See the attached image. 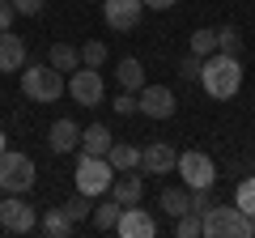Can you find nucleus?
Returning <instances> with one entry per match:
<instances>
[{"label":"nucleus","mask_w":255,"mask_h":238,"mask_svg":"<svg viewBox=\"0 0 255 238\" xmlns=\"http://www.w3.org/2000/svg\"><path fill=\"white\" fill-rule=\"evenodd\" d=\"M200 85L209 98H234L243 90V64H238V55H226V51H213L200 68Z\"/></svg>","instance_id":"obj_1"},{"label":"nucleus","mask_w":255,"mask_h":238,"mask_svg":"<svg viewBox=\"0 0 255 238\" xmlns=\"http://www.w3.org/2000/svg\"><path fill=\"white\" fill-rule=\"evenodd\" d=\"M21 94H26L30 102H60V94H68V81H64V73L55 64H26V73H21Z\"/></svg>","instance_id":"obj_2"},{"label":"nucleus","mask_w":255,"mask_h":238,"mask_svg":"<svg viewBox=\"0 0 255 238\" xmlns=\"http://www.w3.org/2000/svg\"><path fill=\"white\" fill-rule=\"evenodd\" d=\"M200 217H204V238H255L251 217L238 204H213Z\"/></svg>","instance_id":"obj_3"},{"label":"nucleus","mask_w":255,"mask_h":238,"mask_svg":"<svg viewBox=\"0 0 255 238\" xmlns=\"http://www.w3.org/2000/svg\"><path fill=\"white\" fill-rule=\"evenodd\" d=\"M34 179H38V170H34V162L26 153H17V149H4L0 153V192L26 196L34 187Z\"/></svg>","instance_id":"obj_4"},{"label":"nucleus","mask_w":255,"mask_h":238,"mask_svg":"<svg viewBox=\"0 0 255 238\" xmlns=\"http://www.w3.org/2000/svg\"><path fill=\"white\" fill-rule=\"evenodd\" d=\"M111 183H115V166H111L107 157H90V153L77 157V192H85V196H107Z\"/></svg>","instance_id":"obj_5"},{"label":"nucleus","mask_w":255,"mask_h":238,"mask_svg":"<svg viewBox=\"0 0 255 238\" xmlns=\"http://www.w3.org/2000/svg\"><path fill=\"white\" fill-rule=\"evenodd\" d=\"M174 170L183 174V187H187V192H196V187H213V183H217V162H213L209 153H200V149H187V153H179Z\"/></svg>","instance_id":"obj_6"},{"label":"nucleus","mask_w":255,"mask_h":238,"mask_svg":"<svg viewBox=\"0 0 255 238\" xmlns=\"http://www.w3.org/2000/svg\"><path fill=\"white\" fill-rule=\"evenodd\" d=\"M174 111H179V102H174V90H170V85H145V90L136 94V115L170 119Z\"/></svg>","instance_id":"obj_7"},{"label":"nucleus","mask_w":255,"mask_h":238,"mask_svg":"<svg viewBox=\"0 0 255 238\" xmlns=\"http://www.w3.org/2000/svg\"><path fill=\"white\" fill-rule=\"evenodd\" d=\"M68 94H73L81 107H98L102 94H107V85H102V73L98 68H77V73H68Z\"/></svg>","instance_id":"obj_8"},{"label":"nucleus","mask_w":255,"mask_h":238,"mask_svg":"<svg viewBox=\"0 0 255 238\" xmlns=\"http://www.w3.org/2000/svg\"><path fill=\"white\" fill-rule=\"evenodd\" d=\"M34 226H38V213L30 209L21 196L0 200V230H9V234H30Z\"/></svg>","instance_id":"obj_9"},{"label":"nucleus","mask_w":255,"mask_h":238,"mask_svg":"<svg viewBox=\"0 0 255 238\" xmlns=\"http://www.w3.org/2000/svg\"><path fill=\"white\" fill-rule=\"evenodd\" d=\"M102 17L111 30H136L145 17V4L140 0H102Z\"/></svg>","instance_id":"obj_10"},{"label":"nucleus","mask_w":255,"mask_h":238,"mask_svg":"<svg viewBox=\"0 0 255 238\" xmlns=\"http://www.w3.org/2000/svg\"><path fill=\"white\" fill-rule=\"evenodd\" d=\"M115 234H124V238H153L157 234V217L145 213V209H136V204H128V209L119 213V221H115Z\"/></svg>","instance_id":"obj_11"},{"label":"nucleus","mask_w":255,"mask_h":238,"mask_svg":"<svg viewBox=\"0 0 255 238\" xmlns=\"http://www.w3.org/2000/svg\"><path fill=\"white\" fill-rule=\"evenodd\" d=\"M174 162H179V153H174L166 140H153V145L140 149V170L145 174H170Z\"/></svg>","instance_id":"obj_12"},{"label":"nucleus","mask_w":255,"mask_h":238,"mask_svg":"<svg viewBox=\"0 0 255 238\" xmlns=\"http://www.w3.org/2000/svg\"><path fill=\"white\" fill-rule=\"evenodd\" d=\"M77 145H81V128H77L73 119H55L51 132H47V149L55 157H64V153H73Z\"/></svg>","instance_id":"obj_13"},{"label":"nucleus","mask_w":255,"mask_h":238,"mask_svg":"<svg viewBox=\"0 0 255 238\" xmlns=\"http://www.w3.org/2000/svg\"><path fill=\"white\" fill-rule=\"evenodd\" d=\"M21 68H26V38L0 30V73H21Z\"/></svg>","instance_id":"obj_14"},{"label":"nucleus","mask_w":255,"mask_h":238,"mask_svg":"<svg viewBox=\"0 0 255 238\" xmlns=\"http://www.w3.org/2000/svg\"><path fill=\"white\" fill-rule=\"evenodd\" d=\"M111 145H115V136H111L107 123H90V128H81V145H77V149L90 153V157H107Z\"/></svg>","instance_id":"obj_15"},{"label":"nucleus","mask_w":255,"mask_h":238,"mask_svg":"<svg viewBox=\"0 0 255 238\" xmlns=\"http://www.w3.org/2000/svg\"><path fill=\"white\" fill-rule=\"evenodd\" d=\"M115 81L124 85L128 94H140V90L149 85V77H145V64H140L136 55H124V60L115 64Z\"/></svg>","instance_id":"obj_16"},{"label":"nucleus","mask_w":255,"mask_h":238,"mask_svg":"<svg viewBox=\"0 0 255 238\" xmlns=\"http://www.w3.org/2000/svg\"><path fill=\"white\" fill-rule=\"evenodd\" d=\"M111 196H115L119 204H140V196H145V179H140L136 170H124V174H115V183H111Z\"/></svg>","instance_id":"obj_17"},{"label":"nucleus","mask_w":255,"mask_h":238,"mask_svg":"<svg viewBox=\"0 0 255 238\" xmlns=\"http://www.w3.org/2000/svg\"><path fill=\"white\" fill-rule=\"evenodd\" d=\"M107 162L115 166V174H124V170H140V149H136V145H128V140H115V145H111V153H107Z\"/></svg>","instance_id":"obj_18"},{"label":"nucleus","mask_w":255,"mask_h":238,"mask_svg":"<svg viewBox=\"0 0 255 238\" xmlns=\"http://www.w3.org/2000/svg\"><path fill=\"white\" fill-rule=\"evenodd\" d=\"M157 209H162L166 217H174V221H179L183 213H191V192H187V187H166V192H162V200H157Z\"/></svg>","instance_id":"obj_19"},{"label":"nucleus","mask_w":255,"mask_h":238,"mask_svg":"<svg viewBox=\"0 0 255 238\" xmlns=\"http://www.w3.org/2000/svg\"><path fill=\"white\" fill-rule=\"evenodd\" d=\"M47 64H55L60 73H77V68H81V47L51 43V51H47Z\"/></svg>","instance_id":"obj_20"},{"label":"nucleus","mask_w":255,"mask_h":238,"mask_svg":"<svg viewBox=\"0 0 255 238\" xmlns=\"http://www.w3.org/2000/svg\"><path fill=\"white\" fill-rule=\"evenodd\" d=\"M119 213H124V204H119L115 196H111V200H102V204H94V230H102V234H115Z\"/></svg>","instance_id":"obj_21"},{"label":"nucleus","mask_w":255,"mask_h":238,"mask_svg":"<svg viewBox=\"0 0 255 238\" xmlns=\"http://www.w3.org/2000/svg\"><path fill=\"white\" fill-rule=\"evenodd\" d=\"M38 226H43V234H51V238H64V234H73V217L64 213V204H60V209H47Z\"/></svg>","instance_id":"obj_22"},{"label":"nucleus","mask_w":255,"mask_h":238,"mask_svg":"<svg viewBox=\"0 0 255 238\" xmlns=\"http://www.w3.org/2000/svg\"><path fill=\"white\" fill-rule=\"evenodd\" d=\"M213 51H217V30H209V26L191 30V55H200V60H209Z\"/></svg>","instance_id":"obj_23"},{"label":"nucleus","mask_w":255,"mask_h":238,"mask_svg":"<svg viewBox=\"0 0 255 238\" xmlns=\"http://www.w3.org/2000/svg\"><path fill=\"white\" fill-rule=\"evenodd\" d=\"M174 234H179V238H200V234H204V217H200L196 209L183 213V217L174 221Z\"/></svg>","instance_id":"obj_24"},{"label":"nucleus","mask_w":255,"mask_h":238,"mask_svg":"<svg viewBox=\"0 0 255 238\" xmlns=\"http://www.w3.org/2000/svg\"><path fill=\"white\" fill-rule=\"evenodd\" d=\"M107 43H102V38H90V43H85L81 47V64L85 68H102V64H107Z\"/></svg>","instance_id":"obj_25"},{"label":"nucleus","mask_w":255,"mask_h":238,"mask_svg":"<svg viewBox=\"0 0 255 238\" xmlns=\"http://www.w3.org/2000/svg\"><path fill=\"white\" fill-rule=\"evenodd\" d=\"M64 213H68V217H73V226H77V221H85V217H94V196H85V192H77L73 200L64 204Z\"/></svg>","instance_id":"obj_26"},{"label":"nucleus","mask_w":255,"mask_h":238,"mask_svg":"<svg viewBox=\"0 0 255 238\" xmlns=\"http://www.w3.org/2000/svg\"><path fill=\"white\" fill-rule=\"evenodd\" d=\"M234 204H238V209H243L247 217L255 221V174H251V179H243V183H238V192H234Z\"/></svg>","instance_id":"obj_27"},{"label":"nucleus","mask_w":255,"mask_h":238,"mask_svg":"<svg viewBox=\"0 0 255 238\" xmlns=\"http://www.w3.org/2000/svg\"><path fill=\"white\" fill-rule=\"evenodd\" d=\"M217 51L238 55V51H243V34H238L234 26H221V30H217Z\"/></svg>","instance_id":"obj_28"},{"label":"nucleus","mask_w":255,"mask_h":238,"mask_svg":"<svg viewBox=\"0 0 255 238\" xmlns=\"http://www.w3.org/2000/svg\"><path fill=\"white\" fill-rule=\"evenodd\" d=\"M111 111H115V115H124V119L136 115V94H128V90L115 94V98H111Z\"/></svg>","instance_id":"obj_29"},{"label":"nucleus","mask_w":255,"mask_h":238,"mask_svg":"<svg viewBox=\"0 0 255 238\" xmlns=\"http://www.w3.org/2000/svg\"><path fill=\"white\" fill-rule=\"evenodd\" d=\"M200 68H204L200 55H187V60L179 64V77H183V81H200Z\"/></svg>","instance_id":"obj_30"},{"label":"nucleus","mask_w":255,"mask_h":238,"mask_svg":"<svg viewBox=\"0 0 255 238\" xmlns=\"http://www.w3.org/2000/svg\"><path fill=\"white\" fill-rule=\"evenodd\" d=\"M191 209H196V213L213 209V187H196V192H191Z\"/></svg>","instance_id":"obj_31"},{"label":"nucleus","mask_w":255,"mask_h":238,"mask_svg":"<svg viewBox=\"0 0 255 238\" xmlns=\"http://www.w3.org/2000/svg\"><path fill=\"white\" fill-rule=\"evenodd\" d=\"M43 4H47V0H13V9L26 13V17H38V13H43Z\"/></svg>","instance_id":"obj_32"},{"label":"nucleus","mask_w":255,"mask_h":238,"mask_svg":"<svg viewBox=\"0 0 255 238\" xmlns=\"http://www.w3.org/2000/svg\"><path fill=\"white\" fill-rule=\"evenodd\" d=\"M13 17H17L13 0H0V30H13Z\"/></svg>","instance_id":"obj_33"},{"label":"nucleus","mask_w":255,"mask_h":238,"mask_svg":"<svg viewBox=\"0 0 255 238\" xmlns=\"http://www.w3.org/2000/svg\"><path fill=\"white\" fill-rule=\"evenodd\" d=\"M140 4H145V9H157V13H166V9H174L179 0H140Z\"/></svg>","instance_id":"obj_34"},{"label":"nucleus","mask_w":255,"mask_h":238,"mask_svg":"<svg viewBox=\"0 0 255 238\" xmlns=\"http://www.w3.org/2000/svg\"><path fill=\"white\" fill-rule=\"evenodd\" d=\"M0 153H4V132H0Z\"/></svg>","instance_id":"obj_35"},{"label":"nucleus","mask_w":255,"mask_h":238,"mask_svg":"<svg viewBox=\"0 0 255 238\" xmlns=\"http://www.w3.org/2000/svg\"><path fill=\"white\" fill-rule=\"evenodd\" d=\"M90 4H102V0H90Z\"/></svg>","instance_id":"obj_36"},{"label":"nucleus","mask_w":255,"mask_h":238,"mask_svg":"<svg viewBox=\"0 0 255 238\" xmlns=\"http://www.w3.org/2000/svg\"><path fill=\"white\" fill-rule=\"evenodd\" d=\"M251 230H255V221H251Z\"/></svg>","instance_id":"obj_37"}]
</instances>
